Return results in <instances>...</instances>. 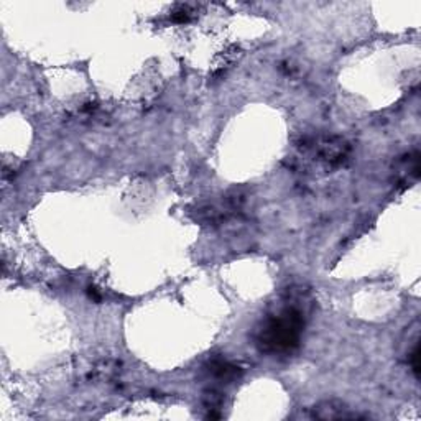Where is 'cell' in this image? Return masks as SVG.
<instances>
[{
	"instance_id": "cell-1",
	"label": "cell",
	"mask_w": 421,
	"mask_h": 421,
	"mask_svg": "<svg viewBox=\"0 0 421 421\" xmlns=\"http://www.w3.org/2000/svg\"><path fill=\"white\" fill-rule=\"evenodd\" d=\"M303 331V311L296 306H285L262 321L256 332V344L262 354L290 356L300 347Z\"/></svg>"
},
{
	"instance_id": "cell-2",
	"label": "cell",
	"mask_w": 421,
	"mask_h": 421,
	"mask_svg": "<svg viewBox=\"0 0 421 421\" xmlns=\"http://www.w3.org/2000/svg\"><path fill=\"white\" fill-rule=\"evenodd\" d=\"M313 416L320 420H356L362 418L359 413L352 411L349 406L341 403V401L329 400L321 401L320 405H316L313 408Z\"/></svg>"
},
{
	"instance_id": "cell-3",
	"label": "cell",
	"mask_w": 421,
	"mask_h": 421,
	"mask_svg": "<svg viewBox=\"0 0 421 421\" xmlns=\"http://www.w3.org/2000/svg\"><path fill=\"white\" fill-rule=\"evenodd\" d=\"M208 370L209 374L218 380H236L239 375H241V367L234 365L232 362H229L226 359H213L209 360L208 364Z\"/></svg>"
},
{
	"instance_id": "cell-4",
	"label": "cell",
	"mask_w": 421,
	"mask_h": 421,
	"mask_svg": "<svg viewBox=\"0 0 421 421\" xmlns=\"http://www.w3.org/2000/svg\"><path fill=\"white\" fill-rule=\"evenodd\" d=\"M171 18H173L175 22H180V23H184L189 20V12L188 8H180L178 12H173V15H171Z\"/></svg>"
}]
</instances>
